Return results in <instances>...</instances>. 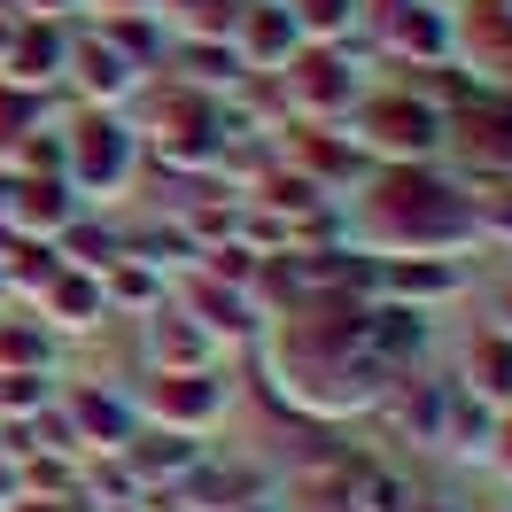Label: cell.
Masks as SVG:
<instances>
[{"label":"cell","mask_w":512,"mask_h":512,"mask_svg":"<svg viewBox=\"0 0 512 512\" xmlns=\"http://www.w3.org/2000/svg\"><path fill=\"white\" fill-rule=\"evenodd\" d=\"M357 233L373 256H450L481 241L474 194L450 187L435 163H381V179H365L357 194Z\"/></svg>","instance_id":"1"},{"label":"cell","mask_w":512,"mask_h":512,"mask_svg":"<svg viewBox=\"0 0 512 512\" xmlns=\"http://www.w3.org/2000/svg\"><path fill=\"white\" fill-rule=\"evenodd\" d=\"M357 156L381 163H435L450 148V109L427 94H404V86H381V94H357Z\"/></svg>","instance_id":"2"},{"label":"cell","mask_w":512,"mask_h":512,"mask_svg":"<svg viewBox=\"0 0 512 512\" xmlns=\"http://www.w3.org/2000/svg\"><path fill=\"white\" fill-rule=\"evenodd\" d=\"M132 171H140V132H132L117 109H86V117L63 132V179H70L78 202H109V194H125Z\"/></svg>","instance_id":"3"},{"label":"cell","mask_w":512,"mask_h":512,"mask_svg":"<svg viewBox=\"0 0 512 512\" xmlns=\"http://www.w3.org/2000/svg\"><path fill=\"white\" fill-rule=\"evenodd\" d=\"M225 381L218 365H148V381H140V419L148 427H179V435H202L210 419L225 412Z\"/></svg>","instance_id":"4"},{"label":"cell","mask_w":512,"mask_h":512,"mask_svg":"<svg viewBox=\"0 0 512 512\" xmlns=\"http://www.w3.org/2000/svg\"><path fill=\"white\" fill-rule=\"evenodd\" d=\"M272 78H280L288 109H303V117H350L357 94H365L342 47H295V55L272 70Z\"/></svg>","instance_id":"5"},{"label":"cell","mask_w":512,"mask_h":512,"mask_svg":"<svg viewBox=\"0 0 512 512\" xmlns=\"http://www.w3.org/2000/svg\"><path fill=\"white\" fill-rule=\"evenodd\" d=\"M63 70L78 78V94L94 101V109H117V101H125L132 86H140V63H132L117 39H70Z\"/></svg>","instance_id":"6"},{"label":"cell","mask_w":512,"mask_h":512,"mask_svg":"<svg viewBox=\"0 0 512 512\" xmlns=\"http://www.w3.org/2000/svg\"><path fill=\"white\" fill-rule=\"evenodd\" d=\"M388 288V303H412V311H427V303H443V295L466 288V264L458 256H381V272H373Z\"/></svg>","instance_id":"7"},{"label":"cell","mask_w":512,"mask_h":512,"mask_svg":"<svg viewBox=\"0 0 512 512\" xmlns=\"http://www.w3.org/2000/svg\"><path fill=\"white\" fill-rule=\"evenodd\" d=\"M295 47H303V32L288 24L280 0H249V8L233 16V55H241V70H280Z\"/></svg>","instance_id":"8"},{"label":"cell","mask_w":512,"mask_h":512,"mask_svg":"<svg viewBox=\"0 0 512 512\" xmlns=\"http://www.w3.org/2000/svg\"><path fill=\"white\" fill-rule=\"evenodd\" d=\"M78 210H86V202L70 194V179H39L32 171V179L8 187V225H16V233H39V241H55Z\"/></svg>","instance_id":"9"},{"label":"cell","mask_w":512,"mask_h":512,"mask_svg":"<svg viewBox=\"0 0 512 512\" xmlns=\"http://www.w3.org/2000/svg\"><path fill=\"white\" fill-rule=\"evenodd\" d=\"M63 55H70V39L55 32V24H8L0 78H8V86H47V78H63Z\"/></svg>","instance_id":"10"},{"label":"cell","mask_w":512,"mask_h":512,"mask_svg":"<svg viewBox=\"0 0 512 512\" xmlns=\"http://www.w3.org/2000/svg\"><path fill=\"white\" fill-rule=\"evenodd\" d=\"M63 419H70V435H78V450H86V443H101V450H125V435L140 427V412H132L125 396H94V388H70Z\"/></svg>","instance_id":"11"},{"label":"cell","mask_w":512,"mask_h":512,"mask_svg":"<svg viewBox=\"0 0 512 512\" xmlns=\"http://www.w3.org/2000/svg\"><path fill=\"white\" fill-rule=\"evenodd\" d=\"M39 295H47V311H55V326H63V334H86L94 319H109V303H101V280H94V272H70V264H63V272H55Z\"/></svg>","instance_id":"12"},{"label":"cell","mask_w":512,"mask_h":512,"mask_svg":"<svg viewBox=\"0 0 512 512\" xmlns=\"http://www.w3.org/2000/svg\"><path fill=\"white\" fill-rule=\"evenodd\" d=\"M148 357H156V365H210V334L187 326V311H156V326H148Z\"/></svg>","instance_id":"13"},{"label":"cell","mask_w":512,"mask_h":512,"mask_svg":"<svg viewBox=\"0 0 512 512\" xmlns=\"http://www.w3.org/2000/svg\"><path fill=\"white\" fill-rule=\"evenodd\" d=\"M288 24L303 32V47H334V39L357 24V0H280Z\"/></svg>","instance_id":"14"},{"label":"cell","mask_w":512,"mask_h":512,"mask_svg":"<svg viewBox=\"0 0 512 512\" xmlns=\"http://www.w3.org/2000/svg\"><path fill=\"white\" fill-rule=\"evenodd\" d=\"M350 505L357 512H412V489H404L396 474H373L365 489H350Z\"/></svg>","instance_id":"15"},{"label":"cell","mask_w":512,"mask_h":512,"mask_svg":"<svg viewBox=\"0 0 512 512\" xmlns=\"http://www.w3.org/2000/svg\"><path fill=\"white\" fill-rule=\"evenodd\" d=\"M481 458H489L497 474H512V404H497V412H489V435H481Z\"/></svg>","instance_id":"16"},{"label":"cell","mask_w":512,"mask_h":512,"mask_svg":"<svg viewBox=\"0 0 512 512\" xmlns=\"http://www.w3.org/2000/svg\"><path fill=\"white\" fill-rule=\"evenodd\" d=\"M489 319H497V334H512V288L497 295V303H489Z\"/></svg>","instance_id":"17"},{"label":"cell","mask_w":512,"mask_h":512,"mask_svg":"<svg viewBox=\"0 0 512 512\" xmlns=\"http://www.w3.org/2000/svg\"><path fill=\"white\" fill-rule=\"evenodd\" d=\"M412 512H458L450 497H412Z\"/></svg>","instance_id":"18"}]
</instances>
